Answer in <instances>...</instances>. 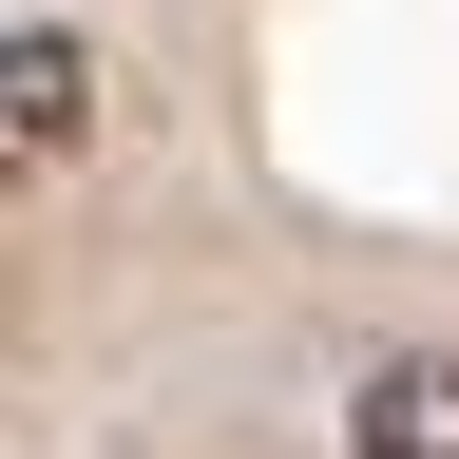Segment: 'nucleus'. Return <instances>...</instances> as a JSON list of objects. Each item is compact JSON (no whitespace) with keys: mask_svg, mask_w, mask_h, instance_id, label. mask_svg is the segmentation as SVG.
Wrapping results in <instances>:
<instances>
[{"mask_svg":"<svg viewBox=\"0 0 459 459\" xmlns=\"http://www.w3.org/2000/svg\"><path fill=\"white\" fill-rule=\"evenodd\" d=\"M344 459H459V344H402V364L344 402Z\"/></svg>","mask_w":459,"mask_h":459,"instance_id":"2","label":"nucleus"},{"mask_svg":"<svg viewBox=\"0 0 459 459\" xmlns=\"http://www.w3.org/2000/svg\"><path fill=\"white\" fill-rule=\"evenodd\" d=\"M77 134H96V39L20 20V39H0V172H57Z\"/></svg>","mask_w":459,"mask_h":459,"instance_id":"1","label":"nucleus"}]
</instances>
